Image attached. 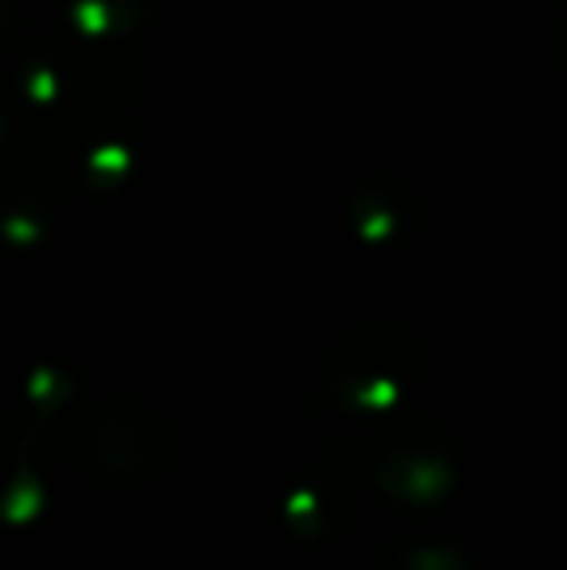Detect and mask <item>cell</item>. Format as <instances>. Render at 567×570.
Returning <instances> with one entry per match:
<instances>
[{"label":"cell","instance_id":"6da1fadb","mask_svg":"<svg viewBox=\"0 0 567 570\" xmlns=\"http://www.w3.org/2000/svg\"><path fill=\"white\" fill-rule=\"evenodd\" d=\"M20 435H16L12 423L0 415V512H4L8 497H16V485H23L20 473Z\"/></svg>","mask_w":567,"mask_h":570}]
</instances>
